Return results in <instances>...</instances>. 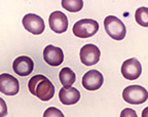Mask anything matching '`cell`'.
I'll use <instances>...</instances> for the list:
<instances>
[{"instance_id":"obj_1","label":"cell","mask_w":148,"mask_h":117,"mask_svg":"<svg viewBox=\"0 0 148 117\" xmlns=\"http://www.w3.org/2000/svg\"><path fill=\"white\" fill-rule=\"evenodd\" d=\"M28 88L33 96L43 102L49 101L55 94V86L44 75H35L28 82Z\"/></svg>"},{"instance_id":"obj_2","label":"cell","mask_w":148,"mask_h":117,"mask_svg":"<svg viewBox=\"0 0 148 117\" xmlns=\"http://www.w3.org/2000/svg\"><path fill=\"white\" fill-rule=\"evenodd\" d=\"M104 27L107 34L112 39L123 40L127 34V28L125 24L114 16H108L104 20Z\"/></svg>"},{"instance_id":"obj_3","label":"cell","mask_w":148,"mask_h":117,"mask_svg":"<svg viewBox=\"0 0 148 117\" xmlns=\"http://www.w3.org/2000/svg\"><path fill=\"white\" fill-rule=\"evenodd\" d=\"M123 98L127 103L132 105H140L147 101L148 92L146 88L138 84L129 85L123 90Z\"/></svg>"},{"instance_id":"obj_4","label":"cell","mask_w":148,"mask_h":117,"mask_svg":"<svg viewBox=\"0 0 148 117\" xmlns=\"http://www.w3.org/2000/svg\"><path fill=\"white\" fill-rule=\"evenodd\" d=\"M99 30V24L92 18H82L74 24L73 34L79 38H88L96 34Z\"/></svg>"},{"instance_id":"obj_5","label":"cell","mask_w":148,"mask_h":117,"mask_svg":"<svg viewBox=\"0 0 148 117\" xmlns=\"http://www.w3.org/2000/svg\"><path fill=\"white\" fill-rule=\"evenodd\" d=\"M79 55H80V61L83 65L92 66L99 62L101 51H100L99 47L96 46L95 44L88 43L81 47Z\"/></svg>"},{"instance_id":"obj_6","label":"cell","mask_w":148,"mask_h":117,"mask_svg":"<svg viewBox=\"0 0 148 117\" xmlns=\"http://www.w3.org/2000/svg\"><path fill=\"white\" fill-rule=\"evenodd\" d=\"M23 26L28 32L32 33L33 35H40L44 31L43 20L41 16L35 14H28L23 18Z\"/></svg>"},{"instance_id":"obj_7","label":"cell","mask_w":148,"mask_h":117,"mask_svg":"<svg viewBox=\"0 0 148 117\" xmlns=\"http://www.w3.org/2000/svg\"><path fill=\"white\" fill-rule=\"evenodd\" d=\"M20 90V84L16 77L10 74H0V92L6 96H16Z\"/></svg>"},{"instance_id":"obj_8","label":"cell","mask_w":148,"mask_h":117,"mask_svg":"<svg viewBox=\"0 0 148 117\" xmlns=\"http://www.w3.org/2000/svg\"><path fill=\"white\" fill-rule=\"evenodd\" d=\"M142 73V66L137 59L132 57L125 61L121 65V74L127 80H135L140 77Z\"/></svg>"},{"instance_id":"obj_9","label":"cell","mask_w":148,"mask_h":117,"mask_svg":"<svg viewBox=\"0 0 148 117\" xmlns=\"http://www.w3.org/2000/svg\"><path fill=\"white\" fill-rule=\"evenodd\" d=\"M82 86L88 90H97L103 85L104 77L98 70H90L82 77Z\"/></svg>"},{"instance_id":"obj_10","label":"cell","mask_w":148,"mask_h":117,"mask_svg":"<svg viewBox=\"0 0 148 117\" xmlns=\"http://www.w3.org/2000/svg\"><path fill=\"white\" fill-rule=\"evenodd\" d=\"M49 28L53 32L62 34L68 29V18L62 12H53L49 18Z\"/></svg>"},{"instance_id":"obj_11","label":"cell","mask_w":148,"mask_h":117,"mask_svg":"<svg viewBox=\"0 0 148 117\" xmlns=\"http://www.w3.org/2000/svg\"><path fill=\"white\" fill-rule=\"evenodd\" d=\"M43 59L49 66H60L64 61V53L60 47L53 45H47L43 49Z\"/></svg>"},{"instance_id":"obj_12","label":"cell","mask_w":148,"mask_h":117,"mask_svg":"<svg viewBox=\"0 0 148 117\" xmlns=\"http://www.w3.org/2000/svg\"><path fill=\"white\" fill-rule=\"evenodd\" d=\"M12 69H14V73H16L18 76L25 77L32 73L33 69H34V63L31 57H27V55H21L14 61Z\"/></svg>"},{"instance_id":"obj_13","label":"cell","mask_w":148,"mask_h":117,"mask_svg":"<svg viewBox=\"0 0 148 117\" xmlns=\"http://www.w3.org/2000/svg\"><path fill=\"white\" fill-rule=\"evenodd\" d=\"M59 99L63 105H74L80 100V92L75 87H63L59 92Z\"/></svg>"},{"instance_id":"obj_14","label":"cell","mask_w":148,"mask_h":117,"mask_svg":"<svg viewBox=\"0 0 148 117\" xmlns=\"http://www.w3.org/2000/svg\"><path fill=\"white\" fill-rule=\"evenodd\" d=\"M59 78H60V81L64 88H70L76 79V76L70 68L65 67L59 73Z\"/></svg>"},{"instance_id":"obj_15","label":"cell","mask_w":148,"mask_h":117,"mask_svg":"<svg viewBox=\"0 0 148 117\" xmlns=\"http://www.w3.org/2000/svg\"><path fill=\"white\" fill-rule=\"evenodd\" d=\"M136 22L142 27H148V7H139L135 14Z\"/></svg>"},{"instance_id":"obj_16","label":"cell","mask_w":148,"mask_h":117,"mask_svg":"<svg viewBox=\"0 0 148 117\" xmlns=\"http://www.w3.org/2000/svg\"><path fill=\"white\" fill-rule=\"evenodd\" d=\"M62 6L70 12H77L83 7L82 0H63Z\"/></svg>"},{"instance_id":"obj_17","label":"cell","mask_w":148,"mask_h":117,"mask_svg":"<svg viewBox=\"0 0 148 117\" xmlns=\"http://www.w3.org/2000/svg\"><path fill=\"white\" fill-rule=\"evenodd\" d=\"M43 117H65L60 109L56 107H49L43 113Z\"/></svg>"},{"instance_id":"obj_18","label":"cell","mask_w":148,"mask_h":117,"mask_svg":"<svg viewBox=\"0 0 148 117\" xmlns=\"http://www.w3.org/2000/svg\"><path fill=\"white\" fill-rule=\"evenodd\" d=\"M120 117H138V116H137V113L134 109L125 108L121 111V113H120Z\"/></svg>"},{"instance_id":"obj_19","label":"cell","mask_w":148,"mask_h":117,"mask_svg":"<svg viewBox=\"0 0 148 117\" xmlns=\"http://www.w3.org/2000/svg\"><path fill=\"white\" fill-rule=\"evenodd\" d=\"M7 115V106L5 101L0 98V117H5Z\"/></svg>"},{"instance_id":"obj_20","label":"cell","mask_w":148,"mask_h":117,"mask_svg":"<svg viewBox=\"0 0 148 117\" xmlns=\"http://www.w3.org/2000/svg\"><path fill=\"white\" fill-rule=\"evenodd\" d=\"M142 117H148V107L143 109V111H142Z\"/></svg>"}]
</instances>
